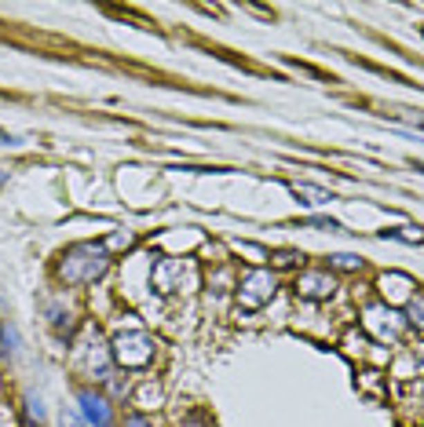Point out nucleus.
Wrapping results in <instances>:
<instances>
[{"label":"nucleus","instance_id":"1","mask_svg":"<svg viewBox=\"0 0 424 427\" xmlns=\"http://www.w3.org/2000/svg\"><path fill=\"white\" fill-rule=\"evenodd\" d=\"M246 289H252V292H246V296H241V307H246V310H256V307H264L267 300H271V292H275V281H271V274H264V270H256V274H249Z\"/></svg>","mask_w":424,"mask_h":427},{"label":"nucleus","instance_id":"2","mask_svg":"<svg viewBox=\"0 0 424 427\" xmlns=\"http://www.w3.org/2000/svg\"><path fill=\"white\" fill-rule=\"evenodd\" d=\"M81 412L92 427H110V406L102 402L95 391H81Z\"/></svg>","mask_w":424,"mask_h":427},{"label":"nucleus","instance_id":"3","mask_svg":"<svg viewBox=\"0 0 424 427\" xmlns=\"http://www.w3.org/2000/svg\"><path fill=\"white\" fill-rule=\"evenodd\" d=\"M300 292H304V296H326V292H333V281H329L326 274H307V278L300 281Z\"/></svg>","mask_w":424,"mask_h":427},{"label":"nucleus","instance_id":"4","mask_svg":"<svg viewBox=\"0 0 424 427\" xmlns=\"http://www.w3.org/2000/svg\"><path fill=\"white\" fill-rule=\"evenodd\" d=\"M384 238H395V241H409V245H421L424 234L414 227H399V230H384Z\"/></svg>","mask_w":424,"mask_h":427},{"label":"nucleus","instance_id":"5","mask_svg":"<svg viewBox=\"0 0 424 427\" xmlns=\"http://www.w3.org/2000/svg\"><path fill=\"white\" fill-rule=\"evenodd\" d=\"M293 193L297 198H315V205H326V201H333L326 190H318V187H293Z\"/></svg>","mask_w":424,"mask_h":427},{"label":"nucleus","instance_id":"6","mask_svg":"<svg viewBox=\"0 0 424 427\" xmlns=\"http://www.w3.org/2000/svg\"><path fill=\"white\" fill-rule=\"evenodd\" d=\"M358 263H362L358 256H333V267H337V270H355Z\"/></svg>","mask_w":424,"mask_h":427},{"label":"nucleus","instance_id":"7","mask_svg":"<svg viewBox=\"0 0 424 427\" xmlns=\"http://www.w3.org/2000/svg\"><path fill=\"white\" fill-rule=\"evenodd\" d=\"M311 227H318V230H344L337 219H311Z\"/></svg>","mask_w":424,"mask_h":427},{"label":"nucleus","instance_id":"8","mask_svg":"<svg viewBox=\"0 0 424 427\" xmlns=\"http://www.w3.org/2000/svg\"><path fill=\"white\" fill-rule=\"evenodd\" d=\"M125 427H150V424H147L143 417H128V420H125Z\"/></svg>","mask_w":424,"mask_h":427},{"label":"nucleus","instance_id":"9","mask_svg":"<svg viewBox=\"0 0 424 427\" xmlns=\"http://www.w3.org/2000/svg\"><path fill=\"white\" fill-rule=\"evenodd\" d=\"M0 142H15V139H11V135H4V132H0Z\"/></svg>","mask_w":424,"mask_h":427},{"label":"nucleus","instance_id":"10","mask_svg":"<svg viewBox=\"0 0 424 427\" xmlns=\"http://www.w3.org/2000/svg\"><path fill=\"white\" fill-rule=\"evenodd\" d=\"M417 172H424V161H417Z\"/></svg>","mask_w":424,"mask_h":427}]
</instances>
